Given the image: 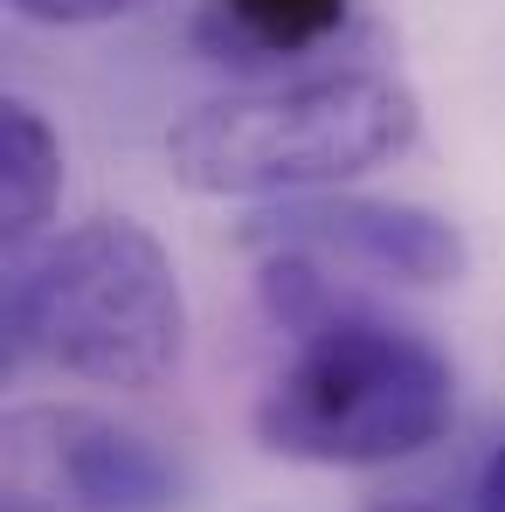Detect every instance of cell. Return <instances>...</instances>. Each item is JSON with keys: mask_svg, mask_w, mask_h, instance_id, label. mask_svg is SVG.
<instances>
[{"mask_svg": "<svg viewBox=\"0 0 505 512\" xmlns=\"http://www.w3.org/2000/svg\"><path fill=\"white\" fill-rule=\"evenodd\" d=\"M194 42L215 49V63H270V56H305L346 21L353 0H201Z\"/></svg>", "mask_w": 505, "mask_h": 512, "instance_id": "cell-6", "label": "cell"}, {"mask_svg": "<svg viewBox=\"0 0 505 512\" xmlns=\"http://www.w3.org/2000/svg\"><path fill=\"white\" fill-rule=\"evenodd\" d=\"M250 250H298L333 263H360L374 277H402V284H457L464 277V236L429 215L416 201H374V194H305V201H277L256 222H243Z\"/></svg>", "mask_w": 505, "mask_h": 512, "instance_id": "cell-5", "label": "cell"}, {"mask_svg": "<svg viewBox=\"0 0 505 512\" xmlns=\"http://www.w3.org/2000/svg\"><path fill=\"white\" fill-rule=\"evenodd\" d=\"M7 333L28 360L97 388H160L187 346V298L167 243L132 215H97L14 270Z\"/></svg>", "mask_w": 505, "mask_h": 512, "instance_id": "cell-2", "label": "cell"}, {"mask_svg": "<svg viewBox=\"0 0 505 512\" xmlns=\"http://www.w3.org/2000/svg\"><path fill=\"white\" fill-rule=\"evenodd\" d=\"M478 512H505V443L485 457V471H478Z\"/></svg>", "mask_w": 505, "mask_h": 512, "instance_id": "cell-9", "label": "cell"}, {"mask_svg": "<svg viewBox=\"0 0 505 512\" xmlns=\"http://www.w3.org/2000/svg\"><path fill=\"white\" fill-rule=\"evenodd\" d=\"M139 0H14V14L42 21V28H90V21H111V14H132Z\"/></svg>", "mask_w": 505, "mask_h": 512, "instance_id": "cell-8", "label": "cell"}, {"mask_svg": "<svg viewBox=\"0 0 505 512\" xmlns=\"http://www.w3.org/2000/svg\"><path fill=\"white\" fill-rule=\"evenodd\" d=\"M416 97L381 70H326L194 104L167 132L180 187L215 201H305L416 146Z\"/></svg>", "mask_w": 505, "mask_h": 512, "instance_id": "cell-1", "label": "cell"}, {"mask_svg": "<svg viewBox=\"0 0 505 512\" xmlns=\"http://www.w3.org/2000/svg\"><path fill=\"white\" fill-rule=\"evenodd\" d=\"M457 416V374L436 346L367 312L339 305L326 326H312L284 374L256 402V443L291 464H333L367 471L429 450Z\"/></svg>", "mask_w": 505, "mask_h": 512, "instance_id": "cell-3", "label": "cell"}, {"mask_svg": "<svg viewBox=\"0 0 505 512\" xmlns=\"http://www.w3.org/2000/svg\"><path fill=\"white\" fill-rule=\"evenodd\" d=\"M7 512H173V464L118 416L84 402H28L0 423Z\"/></svg>", "mask_w": 505, "mask_h": 512, "instance_id": "cell-4", "label": "cell"}, {"mask_svg": "<svg viewBox=\"0 0 505 512\" xmlns=\"http://www.w3.org/2000/svg\"><path fill=\"white\" fill-rule=\"evenodd\" d=\"M367 512H436V506H416V499H395V506H367Z\"/></svg>", "mask_w": 505, "mask_h": 512, "instance_id": "cell-10", "label": "cell"}, {"mask_svg": "<svg viewBox=\"0 0 505 512\" xmlns=\"http://www.w3.org/2000/svg\"><path fill=\"white\" fill-rule=\"evenodd\" d=\"M56 201H63V139L28 97H7L0 104V236L14 250L35 243Z\"/></svg>", "mask_w": 505, "mask_h": 512, "instance_id": "cell-7", "label": "cell"}]
</instances>
